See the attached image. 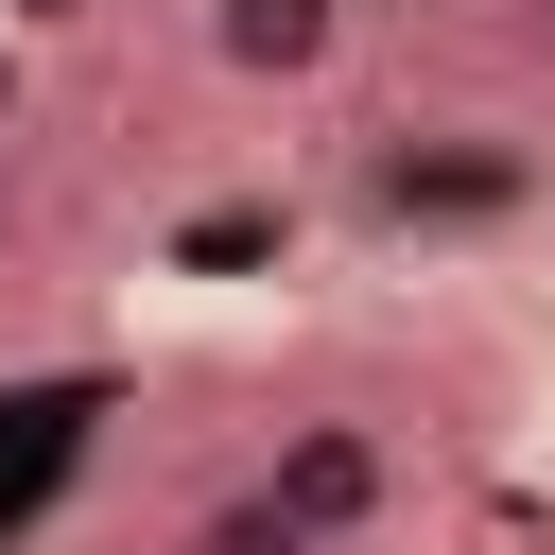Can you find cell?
Instances as JSON below:
<instances>
[{
	"instance_id": "obj_1",
	"label": "cell",
	"mask_w": 555,
	"mask_h": 555,
	"mask_svg": "<svg viewBox=\"0 0 555 555\" xmlns=\"http://www.w3.org/2000/svg\"><path fill=\"white\" fill-rule=\"evenodd\" d=\"M260 486L295 503V538H312V555H364V538L399 520V451H382L364 416H295V434L260 451Z\"/></svg>"
},
{
	"instance_id": "obj_2",
	"label": "cell",
	"mask_w": 555,
	"mask_h": 555,
	"mask_svg": "<svg viewBox=\"0 0 555 555\" xmlns=\"http://www.w3.org/2000/svg\"><path fill=\"white\" fill-rule=\"evenodd\" d=\"M208 52H225L243 87H312V69L347 52V0H208Z\"/></svg>"
},
{
	"instance_id": "obj_3",
	"label": "cell",
	"mask_w": 555,
	"mask_h": 555,
	"mask_svg": "<svg viewBox=\"0 0 555 555\" xmlns=\"http://www.w3.org/2000/svg\"><path fill=\"white\" fill-rule=\"evenodd\" d=\"M173 555H312V538H295V503H278L260 468H243L225 503H191V538H173Z\"/></svg>"
},
{
	"instance_id": "obj_4",
	"label": "cell",
	"mask_w": 555,
	"mask_h": 555,
	"mask_svg": "<svg viewBox=\"0 0 555 555\" xmlns=\"http://www.w3.org/2000/svg\"><path fill=\"white\" fill-rule=\"evenodd\" d=\"M17 225H35V156L0 139V260H17Z\"/></svg>"
}]
</instances>
